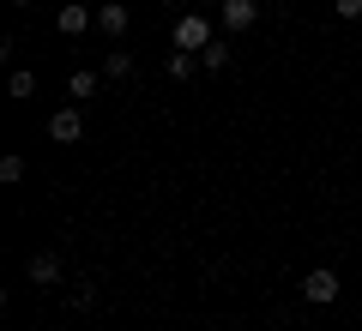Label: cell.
I'll use <instances>...</instances> for the list:
<instances>
[{"mask_svg": "<svg viewBox=\"0 0 362 331\" xmlns=\"http://www.w3.org/2000/svg\"><path fill=\"white\" fill-rule=\"evenodd\" d=\"M169 78H181V85L194 78V54H187V49H175V54H169Z\"/></svg>", "mask_w": 362, "mask_h": 331, "instance_id": "cell-10", "label": "cell"}, {"mask_svg": "<svg viewBox=\"0 0 362 331\" xmlns=\"http://www.w3.org/2000/svg\"><path fill=\"white\" fill-rule=\"evenodd\" d=\"M206 42H211V25H206L199 13H181V25H175V49L194 54V49H206Z\"/></svg>", "mask_w": 362, "mask_h": 331, "instance_id": "cell-2", "label": "cell"}, {"mask_svg": "<svg viewBox=\"0 0 362 331\" xmlns=\"http://www.w3.org/2000/svg\"><path fill=\"white\" fill-rule=\"evenodd\" d=\"M199 66L223 73V66H230V42H206V49H199Z\"/></svg>", "mask_w": 362, "mask_h": 331, "instance_id": "cell-8", "label": "cell"}, {"mask_svg": "<svg viewBox=\"0 0 362 331\" xmlns=\"http://www.w3.org/2000/svg\"><path fill=\"white\" fill-rule=\"evenodd\" d=\"M6 90H13V97H30V90H37V73H13V78H6Z\"/></svg>", "mask_w": 362, "mask_h": 331, "instance_id": "cell-13", "label": "cell"}, {"mask_svg": "<svg viewBox=\"0 0 362 331\" xmlns=\"http://www.w3.org/2000/svg\"><path fill=\"white\" fill-rule=\"evenodd\" d=\"M259 0H223V30H254Z\"/></svg>", "mask_w": 362, "mask_h": 331, "instance_id": "cell-4", "label": "cell"}, {"mask_svg": "<svg viewBox=\"0 0 362 331\" xmlns=\"http://www.w3.org/2000/svg\"><path fill=\"white\" fill-rule=\"evenodd\" d=\"M133 73V54L127 49H109V61H103V78H127Z\"/></svg>", "mask_w": 362, "mask_h": 331, "instance_id": "cell-9", "label": "cell"}, {"mask_svg": "<svg viewBox=\"0 0 362 331\" xmlns=\"http://www.w3.org/2000/svg\"><path fill=\"white\" fill-rule=\"evenodd\" d=\"M25 271H30V283H42V289H49V283H61V259H54V253H37Z\"/></svg>", "mask_w": 362, "mask_h": 331, "instance_id": "cell-7", "label": "cell"}, {"mask_svg": "<svg viewBox=\"0 0 362 331\" xmlns=\"http://www.w3.org/2000/svg\"><path fill=\"white\" fill-rule=\"evenodd\" d=\"M13 6H30V0H13Z\"/></svg>", "mask_w": 362, "mask_h": 331, "instance_id": "cell-15", "label": "cell"}, {"mask_svg": "<svg viewBox=\"0 0 362 331\" xmlns=\"http://www.w3.org/2000/svg\"><path fill=\"white\" fill-rule=\"evenodd\" d=\"M66 90H73L78 102H85V97H97V73H73V78H66Z\"/></svg>", "mask_w": 362, "mask_h": 331, "instance_id": "cell-11", "label": "cell"}, {"mask_svg": "<svg viewBox=\"0 0 362 331\" xmlns=\"http://www.w3.org/2000/svg\"><path fill=\"white\" fill-rule=\"evenodd\" d=\"M127 25H133V13L121 6V0H109V6H97V30H103V37H127Z\"/></svg>", "mask_w": 362, "mask_h": 331, "instance_id": "cell-3", "label": "cell"}, {"mask_svg": "<svg viewBox=\"0 0 362 331\" xmlns=\"http://www.w3.org/2000/svg\"><path fill=\"white\" fill-rule=\"evenodd\" d=\"M0 181L18 187V181H25V157H0Z\"/></svg>", "mask_w": 362, "mask_h": 331, "instance_id": "cell-12", "label": "cell"}, {"mask_svg": "<svg viewBox=\"0 0 362 331\" xmlns=\"http://www.w3.org/2000/svg\"><path fill=\"white\" fill-rule=\"evenodd\" d=\"M338 6V18H362V0H332Z\"/></svg>", "mask_w": 362, "mask_h": 331, "instance_id": "cell-14", "label": "cell"}, {"mask_svg": "<svg viewBox=\"0 0 362 331\" xmlns=\"http://www.w3.org/2000/svg\"><path fill=\"white\" fill-rule=\"evenodd\" d=\"M78 133H85V115H78V109H61V115L49 121V139H54V145H73Z\"/></svg>", "mask_w": 362, "mask_h": 331, "instance_id": "cell-5", "label": "cell"}, {"mask_svg": "<svg viewBox=\"0 0 362 331\" xmlns=\"http://www.w3.org/2000/svg\"><path fill=\"white\" fill-rule=\"evenodd\" d=\"M54 25H61V37H78V30H85V25H97V13H85V0H66V6H61V18H54Z\"/></svg>", "mask_w": 362, "mask_h": 331, "instance_id": "cell-6", "label": "cell"}, {"mask_svg": "<svg viewBox=\"0 0 362 331\" xmlns=\"http://www.w3.org/2000/svg\"><path fill=\"white\" fill-rule=\"evenodd\" d=\"M338 289H344V283H338V271H308V277H302V301H314V307H332L338 301Z\"/></svg>", "mask_w": 362, "mask_h": 331, "instance_id": "cell-1", "label": "cell"}]
</instances>
